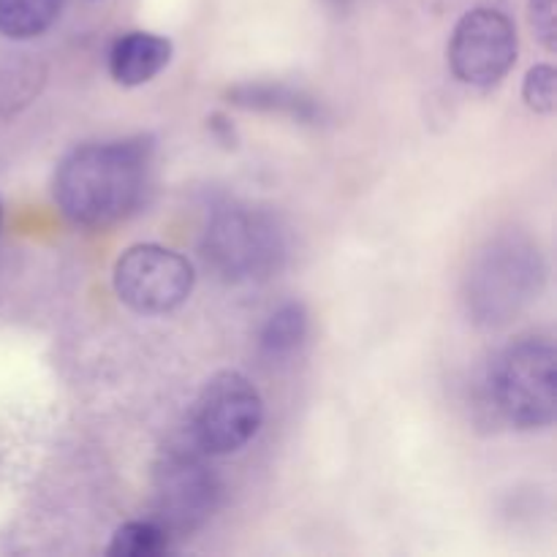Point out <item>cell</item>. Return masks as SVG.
<instances>
[{"instance_id":"2e32d148","label":"cell","mask_w":557,"mask_h":557,"mask_svg":"<svg viewBox=\"0 0 557 557\" xmlns=\"http://www.w3.org/2000/svg\"><path fill=\"white\" fill-rule=\"evenodd\" d=\"M330 3H335V5H343V3H346V0H330Z\"/></svg>"},{"instance_id":"ba28073f","label":"cell","mask_w":557,"mask_h":557,"mask_svg":"<svg viewBox=\"0 0 557 557\" xmlns=\"http://www.w3.org/2000/svg\"><path fill=\"white\" fill-rule=\"evenodd\" d=\"M517 60V30L495 9H473L455 25L449 41L451 74L471 87H493Z\"/></svg>"},{"instance_id":"9c48e42d","label":"cell","mask_w":557,"mask_h":557,"mask_svg":"<svg viewBox=\"0 0 557 557\" xmlns=\"http://www.w3.org/2000/svg\"><path fill=\"white\" fill-rule=\"evenodd\" d=\"M172 60V41L156 33H125L109 49V74L117 85L139 87Z\"/></svg>"},{"instance_id":"e0dca14e","label":"cell","mask_w":557,"mask_h":557,"mask_svg":"<svg viewBox=\"0 0 557 557\" xmlns=\"http://www.w3.org/2000/svg\"><path fill=\"white\" fill-rule=\"evenodd\" d=\"M0 218H3V212H0Z\"/></svg>"},{"instance_id":"5b68a950","label":"cell","mask_w":557,"mask_h":557,"mask_svg":"<svg viewBox=\"0 0 557 557\" xmlns=\"http://www.w3.org/2000/svg\"><path fill=\"white\" fill-rule=\"evenodd\" d=\"M264 422V400L253 381L223 370L201 389L190 417V444L207 457L234 455L256 438Z\"/></svg>"},{"instance_id":"8fae6325","label":"cell","mask_w":557,"mask_h":557,"mask_svg":"<svg viewBox=\"0 0 557 557\" xmlns=\"http://www.w3.org/2000/svg\"><path fill=\"white\" fill-rule=\"evenodd\" d=\"M308 337V313L302 302H286L267 319L261 330L259 348L270 362L292 357Z\"/></svg>"},{"instance_id":"52a82bcc","label":"cell","mask_w":557,"mask_h":557,"mask_svg":"<svg viewBox=\"0 0 557 557\" xmlns=\"http://www.w3.org/2000/svg\"><path fill=\"white\" fill-rule=\"evenodd\" d=\"M194 281L190 261L161 245H134L114 264L120 302L145 315L177 310L194 292Z\"/></svg>"},{"instance_id":"9a60e30c","label":"cell","mask_w":557,"mask_h":557,"mask_svg":"<svg viewBox=\"0 0 557 557\" xmlns=\"http://www.w3.org/2000/svg\"><path fill=\"white\" fill-rule=\"evenodd\" d=\"M557 5L555 0H531V25L539 41L555 52L557 47Z\"/></svg>"},{"instance_id":"30bf717a","label":"cell","mask_w":557,"mask_h":557,"mask_svg":"<svg viewBox=\"0 0 557 557\" xmlns=\"http://www.w3.org/2000/svg\"><path fill=\"white\" fill-rule=\"evenodd\" d=\"M63 0H0V33L11 41H27L58 22Z\"/></svg>"},{"instance_id":"4fadbf2b","label":"cell","mask_w":557,"mask_h":557,"mask_svg":"<svg viewBox=\"0 0 557 557\" xmlns=\"http://www.w3.org/2000/svg\"><path fill=\"white\" fill-rule=\"evenodd\" d=\"M234 103L248 109H277V112H288L294 117L310 120L313 117V107L310 101L299 98L297 92L286 90V87H272V85H245L234 90Z\"/></svg>"},{"instance_id":"277c9868","label":"cell","mask_w":557,"mask_h":557,"mask_svg":"<svg viewBox=\"0 0 557 557\" xmlns=\"http://www.w3.org/2000/svg\"><path fill=\"white\" fill-rule=\"evenodd\" d=\"M495 408L520 430H544L557 417V354L547 337L511 343L490 375Z\"/></svg>"},{"instance_id":"8992f818","label":"cell","mask_w":557,"mask_h":557,"mask_svg":"<svg viewBox=\"0 0 557 557\" xmlns=\"http://www.w3.org/2000/svg\"><path fill=\"white\" fill-rule=\"evenodd\" d=\"M205 451L169 449L158 460L152 490H156V522L169 536H190L199 531L221 504V479L207 466Z\"/></svg>"},{"instance_id":"6da1fadb","label":"cell","mask_w":557,"mask_h":557,"mask_svg":"<svg viewBox=\"0 0 557 557\" xmlns=\"http://www.w3.org/2000/svg\"><path fill=\"white\" fill-rule=\"evenodd\" d=\"M150 156L147 139L76 147L54 172V205L76 226L98 228L120 221L141 201Z\"/></svg>"},{"instance_id":"5bb4252c","label":"cell","mask_w":557,"mask_h":557,"mask_svg":"<svg viewBox=\"0 0 557 557\" xmlns=\"http://www.w3.org/2000/svg\"><path fill=\"white\" fill-rule=\"evenodd\" d=\"M522 98L536 114H553L557 109V71L553 65H533L522 85Z\"/></svg>"},{"instance_id":"3957f363","label":"cell","mask_w":557,"mask_h":557,"mask_svg":"<svg viewBox=\"0 0 557 557\" xmlns=\"http://www.w3.org/2000/svg\"><path fill=\"white\" fill-rule=\"evenodd\" d=\"M205 261L226 283H259L286 261V234L272 212L232 205L215 210L205 232Z\"/></svg>"},{"instance_id":"7c38bea8","label":"cell","mask_w":557,"mask_h":557,"mask_svg":"<svg viewBox=\"0 0 557 557\" xmlns=\"http://www.w3.org/2000/svg\"><path fill=\"white\" fill-rule=\"evenodd\" d=\"M169 547L172 536L166 528L158 525L156 520H134L114 531L107 553L112 557H156L169 553Z\"/></svg>"},{"instance_id":"7a4b0ae2","label":"cell","mask_w":557,"mask_h":557,"mask_svg":"<svg viewBox=\"0 0 557 557\" xmlns=\"http://www.w3.org/2000/svg\"><path fill=\"white\" fill-rule=\"evenodd\" d=\"M542 253L522 234H500L490 239L466 275V310L473 324L506 326L515 321L544 286Z\"/></svg>"}]
</instances>
